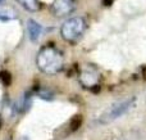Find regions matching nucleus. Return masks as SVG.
<instances>
[{
    "instance_id": "f257e3e1",
    "label": "nucleus",
    "mask_w": 146,
    "mask_h": 140,
    "mask_svg": "<svg viewBox=\"0 0 146 140\" xmlns=\"http://www.w3.org/2000/svg\"><path fill=\"white\" fill-rule=\"evenodd\" d=\"M38 69L46 75H56L64 64V55L54 45H46L40 49L36 57Z\"/></svg>"
},
{
    "instance_id": "f03ea898",
    "label": "nucleus",
    "mask_w": 146,
    "mask_h": 140,
    "mask_svg": "<svg viewBox=\"0 0 146 140\" xmlns=\"http://www.w3.org/2000/svg\"><path fill=\"white\" fill-rule=\"evenodd\" d=\"M86 28H87V23H86L83 17H73L67 19L66 22L62 25L60 27V36L67 41V43L74 44L82 37L85 33Z\"/></svg>"
},
{
    "instance_id": "7ed1b4c3",
    "label": "nucleus",
    "mask_w": 146,
    "mask_h": 140,
    "mask_svg": "<svg viewBox=\"0 0 146 140\" xmlns=\"http://www.w3.org/2000/svg\"><path fill=\"white\" fill-rule=\"evenodd\" d=\"M135 103H136V98H128V99H124L118 103L111 104L110 107L99 117V120H98L99 123H100V125H109V123L114 122L115 120L121 118L122 116L127 115V113L135 107Z\"/></svg>"
},
{
    "instance_id": "20e7f679",
    "label": "nucleus",
    "mask_w": 146,
    "mask_h": 140,
    "mask_svg": "<svg viewBox=\"0 0 146 140\" xmlns=\"http://www.w3.org/2000/svg\"><path fill=\"white\" fill-rule=\"evenodd\" d=\"M78 80H80L81 85L86 89L92 90L95 86H98L100 82V75L94 67H86L78 75Z\"/></svg>"
},
{
    "instance_id": "39448f33",
    "label": "nucleus",
    "mask_w": 146,
    "mask_h": 140,
    "mask_svg": "<svg viewBox=\"0 0 146 140\" xmlns=\"http://www.w3.org/2000/svg\"><path fill=\"white\" fill-rule=\"evenodd\" d=\"M50 10L55 17H66L74 10V1L73 0H54Z\"/></svg>"
},
{
    "instance_id": "423d86ee",
    "label": "nucleus",
    "mask_w": 146,
    "mask_h": 140,
    "mask_svg": "<svg viewBox=\"0 0 146 140\" xmlns=\"http://www.w3.org/2000/svg\"><path fill=\"white\" fill-rule=\"evenodd\" d=\"M27 31L31 41H37L42 33V27L40 23H37L35 19H28L27 22Z\"/></svg>"
},
{
    "instance_id": "0eeeda50",
    "label": "nucleus",
    "mask_w": 146,
    "mask_h": 140,
    "mask_svg": "<svg viewBox=\"0 0 146 140\" xmlns=\"http://www.w3.org/2000/svg\"><path fill=\"white\" fill-rule=\"evenodd\" d=\"M17 17L18 14L14 8L9 7V5H0V21L8 22V21L15 19Z\"/></svg>"
},
{
    "instance_id": "6e6552de",
    "label": "nucleus",
    "mask_w": 146,
    "mask_h": 140,
    "mask_svg": "<svg viewBox=\"0 0 146 140\" xmlns=\"http://www.w3.org/2000/svg\"><path fill=\"white\" fill-rule=\"evenodd\" d=\"M26 10L31 13H35V12H38L41 9V4L38 0H17Z\"/></svg>"
},
{
    "instance_id": "1a4fd4ad",
    "label": "nucleus",
    "mask_w": 146,
    "mask_h": 140,
    "mask_svg": "<svg viewBox=\"0 0 146 140\" xmlns=\"http://www.w3.org/2000/svg\"><path fill=\"white\" fill-rule=\"evenodd\" d=\"M1 1H3V0H0V3H1Z\"/></svg>"
}]
</instances>
